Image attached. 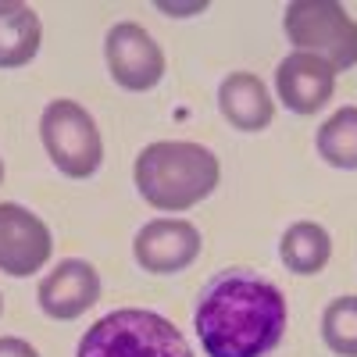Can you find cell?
Returning <instances> with one entry per match:
<instances>
[{"label":"cell","mask_w":357,"mask_h":357,"mask_svg":"<svg viewBox=\"0 0 357 357\" xmlns=\"http://www.w3.org/2000/svg\"><path fill=\"white\" fill-rule=\"evenodd\" d=\"M286 333L279 286L250 272H222L197 304V336L207 357H264Z\"/></svg>","instance_id":"cell-1"},{"label":"cell","mask_w":357,"mask_h":357,"mask_svg":"<svg viewBox=\"0 0 357 357\" xmlns=\"http://www.w3.org/2000/svg\"><path fill=\"white\" fill-rule=\"evenodd\" d=\"M218 158L190 139H161L143 146L132 178L139 197L158 211H186L207 200L218 186Z\"/></svg>","instance_id":"cell-2"},{"label":"cell","mask_w":357,"mask_h":357,"mask_svg":"<svg viewBox=\"0 0 357 357\" xmlns=\"http://www.w3.org/2000/svg\"><path fill=\"white\" fill-rule=\"evenodd\" d=\"M75 357H193V350L165 314L122 307L93 321Z\"/></svg>","instance_id":"cell-3"},{"label":"cell","mask_w":357,"mask_h":357,"mask_svg":"<svg viewBox=\"0 0 357 357\" xmlns=\"http://www.w3.org/2000/svg\"><path fill=\"white\" fill-rule=\"evenodd\" d=\"M282 25L293 47L321 57L333 72L357 65V22L336 0H293Z\"/></svg>","instance_id":"cell-4"},{"label":"cell","mask_w":357,"mask_h":357,"mask_svg":"<svg viewBox=\"0 0 357 357\" xmlns=\"http://www.w3.org/2000/svg\"><path fill=\"white\" fill-rule=\"evenodd\" d=\"M40 139L57 172L68 178H89L104 161V143L97 122L75 100H50L40 118Z\"/></svg>","instance_id":"cell-5"},{"label":"cell","mask_w":357,"mask_h":357,"mask_svg":"<svg viewBox=\"0 0 357 357\" xmlns=\"http://www.w3.org/2000/svg\"><path fill=\"white\" fill-rule=\"evenodd\" d=\"M104 54H107V68H111L114 82L122 89H132V93L154 89L161 82V75H165V54H161V47L136 22L111 25V33L104 40Z\"/></svg>","instance_id":"cell-6"},{"label":"cell","mask_w":357,"mask_h":357,"mask_svg":"<svg viewBox=\"0 0 357 357\" xmlns=\"http://www.w3.org/2000/svg\"><path fill=\"white\" fill-rule=\"evenodd\" d=\"M50 229L22 204H0V272L25 279L50 261Z\"/></svg>","instance_id":"cell-7"},{"label":"cell","mask_w":357,"mask_h":357,"mask_svg":"<svg viewBox=\"0 0 357 357\" xmlns=\"http://www.w3.org/2000/svg\"><path fill=\"white\" fill-rule=\"evenodd\" d=\"M136 261L143 272L151 275H172V272H183L186 264L197 261L200 254V232L193 222L183 218H161L151 222L136 232Z\"/></svg>","instance_id":"cell-8"},{"label":"cell","mask_w":357,"mask_h":357,"mask_svg":"<svg viewBox=\"0 0 357 357\" xmlns=\"http://www.w3.org/2000/svg\"><path fill=\"white\" fill-rule=\"evenodd\" d=\"M100 296V275L89 261L68 257L54 268V272L40 282V307L57 318V321H72L86 314Z\"/></svg>","instance_id":"cell-9"},{"label":"cell","mask_w":357,"mask_h":357,"mask_svg":"<svg viewBox=\"0 0 357 357\" xmlns=\"http://www.w3.org/2000/svg\"><path fill=\"white\" fill-rule=\"evenodd\" d=\"M275 89H279V100L289 111L314 114L321 104H329L333 89H336V72L321 57L293 50L275 72Z\"/></svg>","instance_id":"cell-10"},{"label":"cell","mask_w":357,"mask_h":357,"mask_svg":"<svg viewBox=\"0 0 357 357\" xmlns=\"http://www.w3.org/2000/svg\"><path fill=\"white\" fill-rule=\"evenodd\" d=\"M218 107L225 114V122L236 126L240 132H261L275 118V104L254 72L225 75V82L218 86Z\"/></svg>","instance_id":"cell-11"},{"label":"cell","mask_w":357,"mask_h":357,"mask_svg":"<svg viewBox=\"0 0 357 357\" xmlns=\"http://www.w3.org/2000/svg\"><path fill=\"white\" fill-rule=\"evenodd\" d=\"M43 25L40 15L18 4V0H0V68H22L40 54Z\"/></svg>","instance_id":"cell-12"},{"label":"cell","mask_w":357,"mask_h":357,"mask_svg":"<svg viewBox=\"0 0 357 357\" xmlns=\"http://www.w3.org/2000/svg\"><path fill=\"white\" fill-rule=\"evenodd\" d=\"M279 257L293 275H314L333 257V240L318 222H296L282 232Z\"/></svg>","instance_id":"cell-13"},{"label":"cell","mask_w":357,"mask_h":357,"mask_svg":"<svg viewBox=\"0 0 357 357\" xmlns=\"http://www.w3.org/2000/svg\"><path fill=\"white\" fill-rule=\"evenodd\" d=\"M318 154L333 168H357V107H340L318 129Z\"/></svg>","instance_id":"cell-14"},{"label":"cell","mask_w":357,"mask_h":357,"mask_svg":"<svg viewBox=\"0 0 357 357\" xmlns=\"http://www.w3.org/2000/svg\"><path fill=\"white\" fill-rule=\"evenodd\" d=\"M321 340L340 357H357V296H336L321 314Z\"/></svg>","instance_id":"cell-15"},{"label":"cell","mask_w":357,"mask_h":357,"mask_svg":"<svg viewBox=\"0 0 357 357\" xmlns=\"http://www.w3.org/2000/svg\"><path fill=\"white\" fill-rule=\"evenodd\" d=\"M0 357H40L33 343H25L18 336H4L0 340Z\"/></svg>","instance_id":"cell-16"},{"label":"cell","mask_w":357,"mask_h":357,"mask_svg":"<svg viewBox=\"0 0 357 357\" xmlns=\"http://www.w3.org/2000/svg\"><path fill=\"white\" fill-rule=\"evenodd\" d=\"M161 11H172V15H193V11H204V4H193V8H175V4H161Z\"/></svg>","instance_id":"cell-17"},{"label":"cell","mask_w":357,"mask_h":357,"mask_svg":"<svg viewBox=\"0 0 357 357\" xmlns=\"http://www.w3.org/2000/svg\"><path fill=\"white\" fill-rule=\"evenodd\" d=\"M0 183H4V165H0Z\"/></svg>","instance_id":"cell-18"},{"label":"cell","mask_w":357,"mask_h":357,"mask_svg":"<svg viewBox=\"0 0 357 357\" xmlns=\"http://www.w3.org/2000/svg\"><path fill=\"white\" fill-rule=\"evenodd\" d=\"M0 307H4V301H0Z\"/></svg>","instance_id":"cell-19"}]
</instances>
